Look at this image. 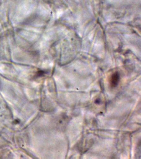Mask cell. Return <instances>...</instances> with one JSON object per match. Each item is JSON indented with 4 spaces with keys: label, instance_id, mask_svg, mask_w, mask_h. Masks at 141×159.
Returning a JSON list of instances; mask_svg holds the SVG:
<instances>
[{
    "label": "cell",
    "instance_id": "cell-1",
    "mask_svg": "<svg viewBox=\"0 0 141 159\" xmlns=\"http://www.w3.org/2000/svg\"><path fill=\"white\" fill-rule=\"evenodd\" d=\"M120 81L119 73L118 72H116L111 75L110 79V83L111 86L115 87L117 86Z\"/></svg>",
    "mask_w": 141,
    "mask_h": 159
}]
</instances>
